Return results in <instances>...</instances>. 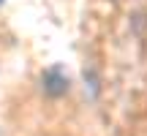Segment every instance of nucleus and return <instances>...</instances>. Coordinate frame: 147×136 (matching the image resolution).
<instances>
[]
</instances>
